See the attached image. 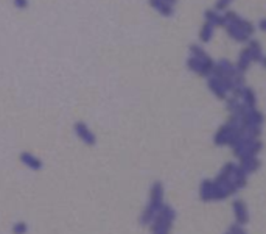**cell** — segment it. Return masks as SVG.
Instances as JSON below:
<instances>
[{
	"label": "cell",
	"mask_w": 266,
	"mask_h": 234,
	"mask_svg": "<svg viewBox=\"0 0 266 234\" xmlns=\"http://www.w3.org/2000/svg\"><path fill=\"white\" fill-rule=\"evenodd\" d=\"M13 233L14 234H25L27 233V223H24V222L16 223V225L13 227Z\"/></svg>",
	"instance_id": "5"
},
{
	"label": "cell",
	"mask_w": 266,
	"mask_h": 234,
	"mask_svg": "<svg viewBox=\"0 0 266 234\" xmlns=\"http://www.w3.org/2000/svg\"><path fill=\"white\" fill-rule=\"evenodd\" d=\"M20 162L22 164H25L27 167H30L32 170H40L42 169V161H40L39 158H36L35 155H32L30 151H22L19 156Z\"/></svg>",
	"instance_id": "3"
},
{
	"label": "cell",
	"mask_w": 266,
	"mask_h": 234,
	"mask_svg": "<svg viewBox=\"0 0 266 234\" xmlns=\"http://www.w3.org/2000/svg\"><path fill=\"white\" fill-rule=\"evenodd\" d=\"M150 5L156 9V11L162 16H171L173 14V5L167 3V2H163V0H150Z\"/></svg>",
	"instance_id": "4"
},
{
	"label": "cell",
	"mask_w": 266,
	"mask_h": 234,
	"mask_svg": "<svg viewBox=\"0 0 266 234\" xmlns=\"http://www.w3.org/2000/svg\"><path fill=\"white\" fill-rule=\"evenodd\" d=\"M210 36H212V25H206L201 32V38H202V41H209Z\"/></svg>",
	"instance_id": "6"
},
{
	"label": "cell",
	"mask_w": 266,
	"mask_h": 234,
	"mask_svg": "<svg viewBox=\"0 0 266 234\" xmlns=\"http://www.w3.org/2000/svg\"><path fill=\"white\" fill-rule=\"evenodd\" d=\"M162 197H163L162 185L160 183H156L151 189V201H150V206L147 208V211L143 212L142 223H150V220L154 217L156 212H159L162 209Z\"/></svg>",
	"instance_id": "1"
},
{
	"label": "cell",
	"mask_w": 266,
	"mask_h": 234,
	"mask_svg": "<svg viewBox=\"0 0 266 234\" xmlns=\"http://www.w3.org/2000/svg\"><path fill=\"white\" fill-rule=\"evenodd\" d=\"M13 5L17 9H27L28 8V0H13Z\"/></svg>",
	"instance_id": "7"
},
{
	"label": "cell",
	"mask_w": 266,
	"mask_h": 234,
	"mask_svg": "<svg viewBox=\"0 0 266 234\" xmlns=\"http://www.w3.org/2000/svg\"><path fill=\"white\" fill-rule=\"evenodd\" d=\"M163 2H167V3H170V5H175L176 0H163Z\"/></svg>",
	"instance_id": "8"
},
{
	"label": "cell",
	"mask_w": 266,
	"mask_h": 234,
	"mask_svg": "<svg viewBox=\"0 0 266 234\" xmlns=\"http://www.w3.org/2000/svg\"><path fill=\"white\" fill-rule=\"evenodd\" d=\"M74 130H75V135L81 139V142H84L86 145L92 147L97 144V138L95 135L92 133L90 128L84 124V122H76L74 125Z\"/></svg>",
	"instance_id": "2"
}]
</instances>
